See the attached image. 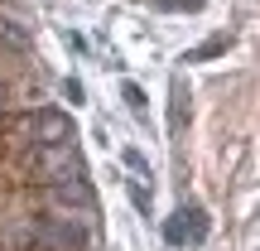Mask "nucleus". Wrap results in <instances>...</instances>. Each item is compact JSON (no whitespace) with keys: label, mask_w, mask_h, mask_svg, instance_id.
Returning <instances> with one entry per match:
<instances>
[{"label":"nucleus","mask_w":260,"mask_h":251,"mask_svg":"<svg viewBox=\"0 0 260 251\" xmlns=\"http://www.w3.org/2000/svg\"><path fill=\"white\" fill-rule=\"evenodd\" d=\"M164 237L174 246H193V242H203L207 237V213L198 203H188V208H178L174 217H169V227H164Z\"/></svg>","instance_id":"f257e3e1"},{"label":"nucleus","mask_w":260,"mask_h":251,"mask_svg":"<svg viewBox=\"0 0 260 251\" xmlns=\"http://www.w3.org/2000/svg\"><path fill=\"white\" fill-rule=\"evenodd\" d=\"M125 102H130V106H135V111H140V106H145V92H140V87H130V82H125Z\"/></svg>","instance_id":"f03ea898"},{"label":"nucleus","mask_w":260,"mask_h":251,"mask_svg":"<svg viewBox=\"0 0 260 251\" xmlns=\"http://www.w3.org/2000/svg\"><path fill=\"white\" fill-rule=\"evenodd\" d=\"M130 198H135V208H140V213H149V193H145V188H130Z\"/></svg>","instance_id":"7ed1b4c3"}]
</instances>
